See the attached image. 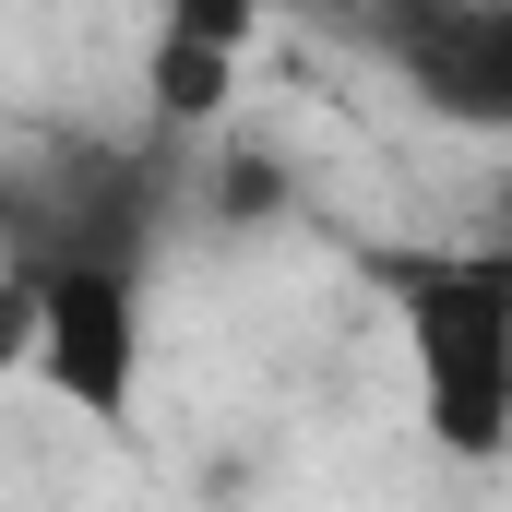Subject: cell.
Returning a JSON list of instances; mask_svg holds the SVG:
<instances>
[{
	"label": "cell",
	"instance_id": "cell-1",
	"mask_svg": "<svg viewBox=\"0 0 512 512\" xmlns=\"http://www.w3.org/2000/svg\"><path fill=\"white\" fill-rule=\"evenodd\" d=\"M382 310L405 334V393L441 465L489 477L512 453V251H393Z\"/></svg>",
	"mask_w": 512,
	"mask_h": 512
},
{
	"label": "cell",
	"instance_id": "cell-2",
	"mask_svg": "<svg viewBox=\"0 0 512 512\" xmlns=\"http://www.w3.org/2000/svg\"><path fill=\"white\" fill-rule=\"evenodd\" d=\"M36 274H48V322H36L24 382H48L96 429H131V405H143V274L120 251H48Z\"/></svg>",
	"mask_w": 512,
	"mask_h": 512
},
{
	"label": "cell",
	"instance_id": "cell-3",
	"mask_svg": "<svg viewBox=\"0 0 512 512\" xmlns=\"http://www.w3.org/2000/svg\"><path fill=\"white\" fill-rule=\"evenodd\" d=\"M393 72L477 131H512V0H393L382 12Z\"/></svg>",
	"mask_w": 512,
	"mask_h": 512
},
{
	"label": "cell",
	"instance_id": "cell-4",
	"mask_svg": "<svg viewBox=\"0 0 512 512\" xmlns=\"http://www.w3.org/2000/svg\"><path fill=\"white\" fill-rule=\"evenodd\" d=\"M143 96H155V120H179V131L227 120V96H239V48H203V36L155 24V36H143Z\"/></svg>",
	"mask_w": 512,
	"mask_h": 512
},
{
	"label": "cell",
	"instance_id": "cell-5",
	"mask_svg": "<svg viewBox=\"0 0 512 512\" xmlns=\"http://www.w3.org/2000/svg\"><path fill=\"white\" fill-rule=\"evenodd\" d=\"M36 322H48V274L36 262H0V382L36 370Z\"/></svg>",
	"mask_w": 512,
	"mask_h": 512
},
{
	"label": "cell",
	"instance_id": "cell-6",
	"mask_svg": "<svg viewBox=\"0 0 512 512\" xmlns=\"http://www.w3.org/2000/svg\"><path fill=\"white\" fill-rule=\"evenodd\" d=\"M155 24H179V36H203V48H251L262 0H155Z\"/></svg>",
	"mask_w": 512,
	"mask_h": 512
}]
</instances>
